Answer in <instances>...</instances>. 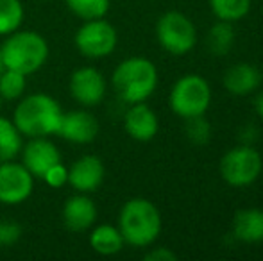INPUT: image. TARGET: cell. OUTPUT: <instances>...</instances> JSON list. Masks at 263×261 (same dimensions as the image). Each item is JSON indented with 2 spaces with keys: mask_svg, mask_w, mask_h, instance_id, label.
Wrapping results in <instances>:
<instances>
[{
  "mask_svg": "<svg viewBox=\"0 0 263 261\" xmlns=\"http://www.w3.org/2000/svg\"><path fill=\"white\" fill-rule=\"evenodd\" d=\"M224 88L231 95L236 97H246L251 95L260 88L261 84V72L254 65L249 63H238L233 65L226 70L224 73Z\"/></svg>",
  "mask_w": 263,
  "mask_h": 261,
  "instance_id": "2e32d148",
  "label": "cell"
},
{
  "mask_svg": "<svg viewBox=\"0 0 263 261\" xmlns=\"http://www.w3.org/2000/svg\"><path fill=\"white\" fill-rule=\"evenodd\" d=\"M118 229L131 247H149L161 233V215L151 200L142 197L129 198L118 215Z\"/></svg>",
  "mask_w": 263,
  "mask_h": 261,
  "instance_id": "7a4b0ae2",
  "label": "cell"
},
{
  "mask_svg": "<svg viewBox=\"0 0 263 261\" xmlns=\"http://www.w3.org/2000/svg\"><path fill=\"white\" fill-rule=\"evenodd\" d=\"M233 43H235V31H233L231 22L218 20L206 36L208 50L215 56H226L231 50Z\"/></svg>",
  "mask_w": 263,
  "mask_h": 261,
  "instance_id": "ffe728a7",
  "label": "cell"
},
{
  "mask_svg": "<svg viewBox=\"0 0 263 261\" xmlns=\"http://www.w3.org/2000/svg\"><path fill=\"white\" fill-rule=\"evenodd\" d=\"M22 165L34 179H42L52 165L61 161V152L49 138H29L20 150Z\"/></svg>",
  "mask_w": 263,
  "mask_h": 261,
  "instance_id": "4fadbf2b",
  "label": "cell"
},
{
  "mask_svg": "<svg viewBox=\"0 0 263 261\" xmlns=\"http://www.w3.org/2000/svg\"><path fill=\"white\" fill-rule=\"evenodd\" d=\"M111 84L125 104L145 102L158 86V68L147 57H127L113 70Z\"/></svg>",
  "mask_w": 263,
  "mask_h": 261,
  "instance_id": "3957f363",
  "label": "cell"
},
{
  "mask_svg": "<svg viewBox=\"0 0 263 261\" xmlns=\"http://www.w3.org/2000/svg\"><path fill=\"white\" fill-rule=\"evenodd\" d=\"M124 129L136 142H151L158 134V116L145 102L129 104L124 115Z\"/></svg>",
  "mask_w": 263,
  "mask_h": 261,
  "instance_id": "9a60e30c",
  "label": "cell"
},
{
  "mask_svg": "<svg viewBox=\"0 0 263 261\" xmlns=\"http://www.w3.org/2000/svg\"><path fill=\"white\" fill-rule=\"evenodd\" d=\"M177 256L166 247H156L145 254V261H176Z\"/></svg>",
  "mask_w": 263,
  "mask_h": 261,
  "instance_id": "83f0119b",
  "label": "cell"
},
{
  "mask_svg": "<svg viewBox=\"0 0 263 261\" xmlns=\"http://www.w3.org/2000/svg\"><path fill=\"white\" fill-rule=\"evenodd\" d=\"M99 120L95 118L93 113L88 109H73V111H63L61 124L55 136H61L63 139L77 145H86L91 143L99 134Z\"/></svg>",
  "mask_w": 263,
  "mask_h": 261,
  "instance_id": "7c38bea8",
  "label": "cell"
},
{
  "mask_svg": "<svg viewBox=\"0 0 263 261\" xmlns=\"http://www.w3.org/2000/svg\"><path fill=\"white\" fill-rule=\"evenodd\" d=\"M233 236L243 244L263 242V211L256 208L240 209L233 216Z\"/></svg>",
  "mask_w": 263,
  "mask_h": 261,
  "instance_id": "e0dca14e",
  "label": "cell"
},
{
  "mask_svg": "<svg viewBox=\"0 0 263 261\" xmlns=\"http://www.w3.org/2000/svg\"><path fill=\"white\" fill-rule=\"evenodd\" d=\"M213 14L222 22H238L249 13L251 0H210Z\"/></svg>",
  "mask_w": 263,
  "mask_h": 261,
  "instance_id": "44dd1931",
  "label": "cell"
},
{
  "mask_svg": "<svg viewBox=\"0 0 263 261\" xmlns=\"http://www.w3.org/2000/svg\"><path fill=\"white\" fill-rule=\"evenodd\" d=\"M0 47L6 68L16 70L25 75L38 72L49 59V42L36 31L16 29L6 36Z\"/></svg>",
  "mask_w": 263,
  "mask_h": 261,
  "instance_id": "277c9868",
  "label": "cell"
},
{
  "mask_svg": "<svg viewBox=\"0 0 263 261\" xmlns=\"http://www.w3.org/2000/svg\"><path fill=\"white\" fill-rule=\"evenodd\" d=\"M66 7L81 20L104 18L109 11L111 0H65Z\"/></svg>",
  "mask_w": 263,
  "mask_h": 261,
  "instance_id": "cb8c5ba5",
  "label": "cell"
},
{
  "mask_svg": "<svg viewBox=\"0 0 263 261\" xmlns=\"http://www.w3.org/2000/svg\"><path fill=\"white\" fill-rule=\"evenodd\" d=\"M6 70V65H4V57H2V47H0V73Z\"/></svg>",
  "mask_w": 263,
  "mask_h": 261,
  "instance_id": "f546056e",
  "label": "cell"
},
{
  "mask_svg": "<svg viewBox=\"0 0 263 261\" xmlns=\"http://www.w3.org/2000/svg\"><path fill=\"white\" fill-rule=\"evenodd\" d=\"M63 109L47 93H31L20 98L13 113V124L25 138H50L58 134Z\"/></svg>",
  "mask_w": 263,
  "mask_h": 261,
  "instance_id": "6da1fadb",
  "label": "cell"
},
{
  "mask_svg": "<svg viewBox=\"0 0 263 261\" xmlns=\"http://www.w3.org/2000/svg\"><path fill=\"white\" fill-rule=\"evenodd\" d=\"M68 90L77 104L83 108H95L104 101L107 83L95 66H81L70 75Z\"/></svg>",
  "mask_w": 263,
  "mask_h": 261,
  "instance_id": "30bf717a",
  "label": "cell"
},
{
  "mask_svg": "<svg viewBox=\"0 0 263 261\" xmlns=\"http://www.w3.org/2000/svg\"><path fill=\"white\" fill-rule=\"evenodd\" d=\"M106 177L104 161L95 154L81 156L68 167V185L79 193H93L102 186Z\"/></svg>",
  "mask_w": 263,
  "mask_h": 261,
  "instance_id": "8fae6325",
  "label": "cell"
},
{
  "mask_svg": "<svg viewBox=\"0 0 263 261\" xmlns=\"http://www.w3.org/2000/svg\"><path fill=\"white\" fill-rule=\"evenodd\" d=\"M125 242L120 229L111 224H102L91 229L90 247L101 256H115L124 249Z\"/></svg>",
  "mask_w": 263,
  "mask_h": 261,
  "instance_id": "ac0fdd59",
  "label": "cell"
},
{
  "mask_svg": "<svg viewBox=\"0 0 263 261\" xmlns=\"http://www.w3.org/2000/svg\"><path fill=\"white\" fill-rule=\"evenodd\" d=\"M34 177L14 159L0 163V204L18 206L32 195Z\"/></svg>",
  "mask_w": 263,
  "mask_h": 261,
  "instance_id": "9c48e42d",
  "label": "cell"
},
{
  "mask_svg": "<svg viewBox=\"0 0 263 261\" xmlns=\"http://www.w3.org/2000/svg\"><path fill=\"white\" fill-rule=\"evenodd\" d=\"M22 238V226L13 220H0V249L13 247Z\"/></svg>",
  "mask_w": 263,
  "mask_h": 261,
  "instance_id": "484cf974",
  "label": "cell"
},
{
  "mask_svg": "<svg viewBox=\"0 0 263 261\" xmlns=\"http://www.w3.org/2000/svg\"><path fill=\"white\" fill-rule=\"evenodd\" d=\"M254 111H256V115L263 120V90L256 95V98H254Z\"/></svg>",
  "mask_w": 263,
  "mask_h": 261,
  "instance_id": "f1b7e54d",
  "label": "cell"
},
{
  "mask_svg": "<svg viewBox=\"0 0 263 261\" xmlns=\"http://www.w3.org/2000/svg\"><path fill=\"white\" fill-rule=\"evenodd\" d=\"M186 138L190 139V143L194 145H206L211 138V126L210 122L204 118V115L199 116H192V118H186Z\"/></svg>",
  "mask_w": 263,
  "mask_h": 261,
  "instance_id": "d4e9b609",
  "label": "cell"
},
{
  "mask_svg": "<svg viewBox=\"0 0 263 261\" xmlns=\"http://www.w3.org/2000/svg\"><path fill=\"white\" fill-rule=\"evenodd\" d=\"M156 38L163 50L172 56H184L195 47L197 31L188 16L179 11L161 14L156 24Z\"/></svg>",
  "mask_w": 263,
  "mask_h": 261,
  "instance_id": "52a82bcc",
  "label": "cell"
},
{
  "mask_svg": "<svg viewBox=\"0 0 263 261\" xmlns=\"http://www.w3.org/2000/svg\"><path fill=\"white\" fill-rule=\"evenodd\" d=\"M42 181H45L50 188H61V186L68 185V167H65L63 161H59V163L52 165V167L45 172Z\"/></svg>",
  "mask_w": 263,
  "mask_h": 261,
  "instance_id": "4316f807",
  "label": "cell"
},
{
  "mask_svg": "<svg viewBox=\"0 0 263 261\" xmlns=\"http://www.w3.org/2000/svg\"><path fill=\"white\" fill-rule=\"evenodd\" d=\"M73 43L81 56L88 59H102L115 52L118 43V32L115 25L104 18L84 20L83 25L77 29Z\"/></svg>",
  "mask_w": 263,
  "mask_h": 261,
  "instance_id": "ba28073f",
  "label": "cell"
},
{
  "mask_svg": "<svg viewBox=\"0 0 263 261\" xmlns=\"http://www.w3.org/2000/svg\"><path fill=\"white\" fill-rule=\"evenodd\" d=\"M22 138L24 136L16 129L13 120L0 115V163L16 159V156H20L22 145H24Z\"/></svg>",
  "mask_w": 263,
  "mask_h": 261,
  "instance_id": "d6986e66",
  "label": "cell"
},
{
  "mask_svg": "<svg viewBox=\"0 0 263 261\" xmlns=\"http://www.w3.org/2000/svg\"><path fill=\"white\" fill-rule=\"evenodd\" d=\"M220 175L229 186L243 188L260 177L263 161L253 145H238L228 150L220 159Z\"/></svg>",
  "mask_w": 263,
  "mask_h": 261,
  "instance_id": "8992f818",
  "label": "cell"
},
{
  "mask_svg": "<svg viewBox=\"0 0 263 261\" xmlns=\"http://www.w3.org/2000/svg\"><path fill=\"white\" fill-rule=\"evenodd\" d=\"M24 22L22 0H0V36H7L20 29Z\"/></svg>",
  "mask_w": 263,
  "mask_h": 261,
  "instance_id": "7402d4cb",
  "label": "cell"
},
{
  "mask_svg": "<svg viewBox=\"0 0 263 261\" xmlns=\"http://www.w3.org/2000/svg\"><path fill=\"white\" fill-rule=\"evenodd\" d=\"M170 109L181 118L204 115L211 104V88L204 77L186 73L170 90Z\"/></svg>",
  "mask_w": 263,
  "mask_h": 261,
  "instance_id": "5b68a950",
  "label": "cell"
},
{
  "mask_svg": "<svg viewBox=\"0 0 263 261\" xmlns=\"http://www.w3.org/2000/svg\"><path fill=\"white\" fill-rule=\"evenodd\" d=\"M27 88V75L16 70L6 68L0 73V95L4 101H18Z\"/></svg>",
  "mask_w": 263,
  "mask_h": 261,
  "instance_id": "603a6c76",
  "label": "cell"
},
{
  "mask_svg": "<svg viewBox=\"0 0 263 261\" xmlns=\"http://www.w3.org/2000/svg\"><path fill=\"white\" fill-rule=\"evenodd\" d=\"M2 104H4V98H2V95H0V111H2Z\"/></svg>",
  "mask_w": 263,
  "mask_h": 261,
  "instance_id": "4dcf8cb0",
  "label": "cell"
},
{
  "mask_svg": "<svg viewBox=\"0 0 263 261\" xmlns=\"http://www.w3.org/2000/svg\"><path fill=\"white\" fill-rule=\"evenodd\" d=\"M63 224L72 233H84L91 229L97 220V206L88 193H79L68 197L63 204Z\"/></svg>",
  "mask_w": 263,
  "mask_h": 261,
  "instance_id": "5bb4252c",
  "label": "cell"
}]
</instances>
